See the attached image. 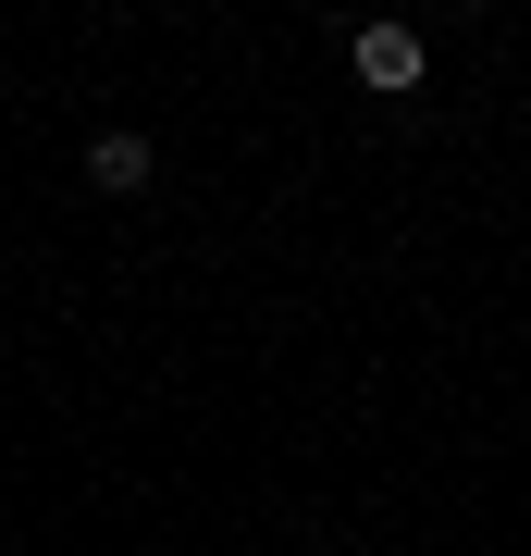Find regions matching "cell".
Returning a JSON list of instances; mask_svg holds the SVG:
<instances>
[{"instance_id":"cell-1","label":"cell","mask_w":531,"mask_h":556,"mask_svg":"<svg viewBox=\"0 0 531 556\" xmlns=\"http://www.w3.org/2000/svg\"><path fill=\"white\" fill-rule=\"evenodd\" d=\"M358 87H383V100H408L420 75H433V50H420V25H358Z\"/></svg>"},{"instance_id":"cell-2","label":"cell","mask_w":531,"mask_h":556,"mask_svg":"<svg viewBox=\"0 0 531 556\" xmlns=\"http://www.w3.org/2000/svg\"><path fill=\"white\" fill-rule=\"evenodd\" d=\"M149 174H161V161H149V137H99V149H87V186H99V199H137Z\"/></svg>"}]
</instances>
